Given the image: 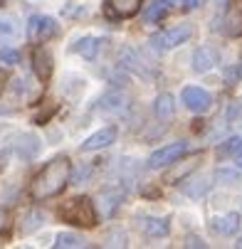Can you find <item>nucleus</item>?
<instances>
[{
	"mask_svg": "<svg viewBox=\"0 0 242 249\" xmlns=\"http://www.w3.org/2000/svg\"><path fill=\"white\" fill-rule=\"evenodd\" d=\"M69 173H72V165L69 160L62 156V158H55L50 160L30 185V195L35 200H47V197H55L64 190V185L69 183Z\"/></svg>",
	"mask_w": 242,
	"mask_h": 249,
	"instance_id": "obj_1",
	"label": "nucleus"
},
{
	"mask_svg": "<svg viewBox=\"0 0 242 249\" xmlns=\"http://www.w3.org/2000/svg\"><path fill=\"white\" fill-rule=\"evenodd\" d=\"M57 215L62 222H69V225H74V227H96L99 222V215H96V207L89 197H72V200H67L59 205L57 210Z\"/></svg>",
	"mask_w": 242,
	"mask_h": 249,
	"instance_id": "obj_2",
	"label": "nucleus"
},
{
	"mask_svg": "<svg viewBox=\"0 0 242 249\" xmlns=\"http://www.w3.org/2000/svg\"><path fill=\"white\" fill-rule=\"evenodd\" d=\"M193 37V27L190 25H176V27H170V30H161L156 35H151V47L153 52H170V50H176L178 45L188 42Z\"/></svg>",
	"mask_w": 242,
	"mask_h": 249,
	"instance_id": "obj_3",
	"label": "nucleus"
},
{
	"mask_svg": "<svg viewBox=\"0 0 242 249\" xmlns=\"http://www.w3.org/2000/svg\"><path fill=\"white\" fill-rule=\"evenodd\" d=\"M198 5H203V0H153L149 5V10L144 13V18L149 22H156V20H163L168 18L170 13H188V10H195Z\"/></svg>",
	"mask_w": 242,
	"mask_h": 249,
	"instance_id": "obj_4",
	"label": "nucleus"
},
{
	"mask_svg": "<svg viewBox=\"0 0 242 249\" xmlns=\"http://www.w3.org/2000/svg\"><path fill=\"white\" fill-rule=\"evenodd\" d=\"M186 151H188V143H186V141L168 143V146H163V148H158V151L151 153L149 168H151V170H161V168H166V165H170V163H176L181 156H186Z\"/></svg>",
	"mask_w": 242,
	"mask_h": 249,
	"instance_id": "obj_5",
	"label": "nucleus"
},
{
	"mask_svg": "<svg viewBox=\"0 0 242 249\" xmlns=\"http://www.w3.org/2000/svg\"><path fill=\"white\" fill-rule=\"evenodd\" d=\"M57 32H59L57 20H52V18H47V15H35V18H30L27 35H30L32 42H47V40L55 37Z\"/></svg>",
	"mask_w": 242,
	"mask_h": 249,
	"instance_id": "obj_6",
	"label": "nucleus"
},
{
	"mask_svg": "<svg viewBox=\"0 0 242 249\" xmlns=\"http://www.w3.org/2000/svg\"><path fill=\"white\" fill-rule=\"evenodd\" d=\"M181 99H183V104L188 106L193 114H205V111L213 106L210 91L200 89V87H186V89L181 91Z\"/></svg>",
	"mask_w": 242,
	"mask_h": 249,
	"instance_id": "obj_7",
	"label": "nucleus"
},
{
	"mask_svg": "<svg viewBox=\"0 0 242 249\" xmlns=\"http://www.w3.org/2000/svg\"><path fill=\"white\" fill-rule=\"evenodd\" d=\"M116 141V128L114 126H104L101 131H96V133H92L84 143L79 146L82 148V153H92V151H101V148H109L112 143Z\"/></svg>",
	"mask_w": 242,
	"mask_h": 249,
	"instance_id": "obj_8",
	"label": "nucleus"
},
{
	"mask_svg": "<svg viewBox=\"0 0 242 249\" xmlns=\"http://www.w3.org/2000/svg\"><path fill=\"white\" fill-rule=\"evenodd\" d=\"M52 69H55V62H52V54L42 47H35L32 50V72L37 74L40 82H50L52 77Z\"/></svg>",
	"mask_w": 242,
	"mask_h": 249,
	"instance_id": "obj_9",
	"label": "nucleus"
},
{
	"mask_svg": "<svg viewBox=\"0 0 242 249\" xmlns=\"http://www.w3.org/2000/svg\"><path fill=\"white\" fill-rule=\"evenodd\" d=\"M240 230V215L237 212H227L223 217H215L210 222V232L218 234V237H235Z\"/></svg>",
	"mask_w": 242,
	"mask_h": 249,
	"instance_id": "obj_10",
	"label": "nucleus"
},
{
	"mask_svg": "<svg viewBox=\"0 0 242 249\" xmlns=\"http://www.w3.org/2000/svg\"><path fill=\"white\" fill-rule=\"evenodd\" d=\"M218 62H220V54H218L215 47H198L193 52V69H195V72H200V74L203 72H210Z\"/></svg>",
	"mask_w": 242,
	"mask_h": 249,
	"instance_id": "obj_11",
	"label": "nucleus"
},
{
	"mask_svg": "<svg viewBox=\"0 0 242 249\" xmlns=\"http://www.w3.org/2000/svg\"><path fill=\"white\" fill-rule=\"evenodd\" d=\"M144 0H107V13L109 18H133L141 10Z\"/></svg>",
	"mask_w": 242,
	"mask_h": 249,
	"instance_id": "obj_12",
	"label": "nucleus"
},
{
	"mask_svg": "<svg viewBox=\"0 0 242 249\" xmlns=\"http://www.w3.org/2000/svg\"><path fill=\"white\" fill-rule=\"evenodd\" d=\"M138 227L146 237H166L170 232V220L168 217H141Z\"/></svg>",
	"mask_w": 242,
	"mask_h": 249,
	"instance_id": "obj_13",
	"label": "nucleus"
},
{
	"mask_svg": "<svg viewBox=\"0 0 242 249\" xmlns=\"http://www.w3.org/2000/svg\"><path fill=\"white\" fill-rule=\"evenodd\" d=\"M153 111L161 121H170L173 114H176V99H173V94L163 91L156 96V104H153Z\"/></svg>",
	"mask_w": 242,
	"mask_h": 249,
	"instance_id": "obj_14",
	"label": "nucleus"
},
{
	"mask_svg": "<svg viewBox=\"0 0 242 249\" xmlns=\"http://www.w3.org/2000/svg\"><path fill=\"white\" fill-rule=\"evenodd\" d=\"M99 50H101V37H92V35H87V37H82L72 45V52L82 54L84 59H94L99 54Z\"/></svg>",
	"mask_w": 242,
	"mask_h": 249,
	"instance_id": "obj_15",
	"label": "nucleus"
},
{
	"mask_svg": "<svg viewBox=\"0 0 242 249\" xmlns=\"http://www.w3.org/2000/svg\"><path fill=\"white\" fill-rule=\"evenodd\" d=\"M210 188H213V183H210V178H207V175H198V178H193V180L183 183V193L190 195V197H200Z\"/></svg>",
	"mask_w": 242,
	"mask_h": 249,
	"instance_id": "obj_16",
	"label": "nucleus"
},
{
	"mask_svg": "<svg viewBox=\"0 0 242 249\" xmlns=\"http://www.w3.org/2000/svg\"><path fill=\"white\" fill-rule=\"evenodd\" d=\"M218 158H242V136H232L218 146Z\"/></svg>",
	"mask_w": 242,
	"mask_h": 249,
	"instance_id": "obj_17",
	"label": "nucleus"
},
{
	"mask_svg": "<svg viewBox=\"0 0 242 249\" xmlns=\"http://www.w3.org/2000/svg\"><path fill=\"white\" fill-rule=\"evenodd\" d=\"M124 96L121 94H116V91H112V94H107V96H101L99 99V111H104V114H119L121 109H124Z\"/></svg>",
	"mask_w": 242,
	"mask_h": 249,
	"instance_id": "obj_18",
	"label": "nucleus"
},
{
	"mask_svg": "<svg viewBox=\"0 0 242 249\" xmlns=\"http://www.w3.org/2000/svg\"><path fill=\"white\" fill-rule=\"evenodd\" d=\"M223 30L227 32V35H232V37H240V35H242V10L237 8L235 13H230L225 20H223Z\"/></svg>",
	"mask_w": 242,
	"mask_h": 249,
	"instance_id": "obj_19",
	"label": "nucleus"
},
{
	"mask_svg": "<svg viewBox=\"0 0 242 249\" xmlns=\"http://www.w3.org/2000/svg\"><path fill=\"white\" fill-rule=\"evenodd\" d=\"M87 242L79 237V234H69V232H62V234H57V242H55V247H84Z\"/></svg>",
	"mask_w": 242,
	"mask_h": 249,
	"instance_id": "obj_20",
	"label": "nucleus"
},
{
	"mask_svg": "<svg viewBox=\"0 0 242 249\" xmlns=\"http://www.w3.org/2000/svg\"><path fill=\"white\" fill-rule=\"evenodd\" d=\"M0 62H3V64H18L20 62V52L10 50V47H3V50H0Z\"/></svg>",
	"mask_w": 242,
	"mask_h": 249,
	"instance_id": "obj_21",
	"label": "nucleus"
},
{
	"mask_svg": "<svg viewBox=\"0 0 242 249\" xmlns=\"http://www.w3.org/2000/svg\"><path fill=\"white\" fill-rule=\"evenodd\" d=\"M218 180L220 183H227V185H232V183H237L240 180V173H235V170H218Z\"/></svg>",
	"mask_w": 242,
	"mask_h": 249,
	"instance_id": "obj_22",
	"label": "nucleus"
},
{
	"mask_svg": "<svg viewBox=\"0 0 242 249\" xmlns=\"http://www.w3.org/2000/svg\"><path fill=\"white\" fill-rule=\"evenodd\" d=\"M225 79L232 84V82H240L242 79V64H235V67H230L227 72H225Z\"/></svg>",
	"mask_w": 242,
	"mask_h": 249,
	"instance_id": "obj_23",
	"label": "nucleus"
},
{
	"mask_svg": "<svg viewBox=\"0 0 242 249\" xmlns=\"http://www.w3.org/2000/svg\"><path fill=\"white\" fill-rule=\"evenodd\" d=\"M188 247H203V249H205V242L198 239V237H190V239H188Z\"/></svg>",
	"mask_w": 242,
	"mask_h": 249,
	"instance_id": "obj_24",
	"label": "nucleus"
},
{
	"mask_svg": "<svg viewBox=\"0 0 242 249\" xmlns=\"http://www.w3.org/2000/svg\"><path fill=\"white\" fill-rule=\"evenodd\" d=\"M235 8H240V10H242V0H235Z\"/></svg>",
	"mask_w": 242,
	"mask_h": 249,
	"instance_id": "obj_25",
	"label": "nucleus"
},
{
	"mask_svg": "<svg viewBox=\"0 0 242 249\" xmlns=\"http://www.w3.org/2000/svg\"><path fill=\"white\" fill-rule=\"evenodd\" d=\"M237 247H242V234H240V239H237Z\"/></svg>",
	"mask_w": 242,
	"mask_h": 249,
	"instance_id": "obj_26",
	"label": "nucleus"
}]
</instances>
